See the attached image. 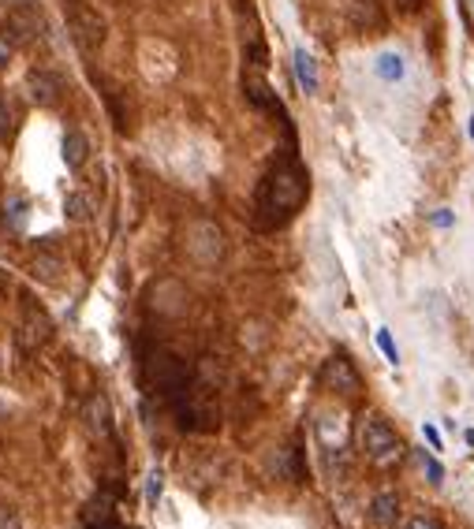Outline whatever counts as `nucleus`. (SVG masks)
<instances>
[{
  "instance_id": "obj_24",
  "label": "nucleus",
  "mask_w": 474,
  "mask_h": 529,
  "mask_svg": "<svg viewBox=\"0 0 474 529\" xmlns=\"http://www.w3.org/2000/svg\"><path fill=\"white\" fill-rule=\"evenodd\" d=\"M399 529H441V525H437L430 515H415V518H407V522L399 525Z\"/></svg>"
},
{
  "instance_id": "obj_20",
  "label": "nucleus",
  "mask_w": 474,
  "mask_h": 529,
  "mask_svg": "<svg viewBox=\"0 0 474 529\" xmlns=\"http://www.w3.org/2000/svg\"><path fill=\"white\" fill-rule=\"evenodd\" d=\"M377 71H381L385 79H399V75H404V67H399V57H381V60H377Z\"/></svg>"
},
{
  "instance_id": "obj_3",
  "label": "nucleus",
  "mask_w": 474,
  "mask_h": 529,
  "mask_svg": "<svg viewBox=\"0 0 474 529\" xmlns=\"http://www.w3.org/2000/svg\"><path fill=\"white\" fill-rule=\"evenodd\" d=\"M64 19H67L71 42L79 45L83 57H94L105 45V19L90 0H64Z\"/></svg>"
},
{
  "instance_id": "obj_6",
  "label": "nucleus",
  "mask_w": 474,
  "mask_h": 529,
  "mask_svg": "<svg viewBox=\"0 0 474 529\" xmlns=\"http://www.w3.org/2000/svg\"><path fill=\"white\" fill-rule=\"evenodd\" d=\"M344 15L359 34H377L385 30V0H344Z\"/></svg>"
},
{
  "instance_id": "obj_13",
  "label": "nucleus",
  "mask_w": 474,
  "mask_h": 529,
  "mask_svg": "<svg viewBox=\"0 0 474 529\" xmlns=\"http://www.w3.org/2000/svg\"><path fill=\"white\" fill-rule=\"evenodd\" d=\"M30 268H34V276L45 280V284H60V272H64L60 258H49V253H38V258L30 261Z\"/></svg>"
},
{
  "instance_id": "obj_30",
  "label": "nucleus",
  "mask_w": 474,
  "mask_h": 529,
  "mask_svg": "<svg viewBox=\"0 0 474 529\" xmlns=\"http://www.w3.org/2000/svg\"><path fill=\"white\" fill-rule=\"evenodd\" d=\"M467 444H470V447H474V429H467Z\"/></svg>"
},
{
  "instance_id": "obj_10",
  "label": "nucleus",
  "mask_w": 474,
  "mask_h": 529,
  "mask_svg": "<svg viewBox=\"0 0 474 529\" xmlns=\"http://www.w3.org/2000/svg\"><path fill=\"white\" fill-rule=\"evenodd\" d=\"M83 529H123V522L116 518V510H113V500L98 496V503H90L86 515H83Z\"/></svg>"
},
{
  "instance_id": "obj_14",
  "label": "nucleus",
  "mask_w": 474,
  "mask_h": 529,
  "mask_svg": "<svg viewBox=\"0 0 474 529\" xmlns=\"http://www.w3.org/2000/svg\"><path fill=\"white\" fill-rule=\"evenodd\" d=\"M296 75H299V82H303V89L306 94H314L318 89V71H314V60H310V52H296Z\"/></svg>"
},
{
  "instance_id": "obj_11",
  "label": "nucleus",
  "mask_w": 474,
  "mask_h": 529,
  "mask_svg": "<svg viewBox=\"0 0 474 529\" xmlns=\"http://www.w3.org/2000/svg\"><path fill=\"white\" fill-rule=\"evenodd\" d=\"M60 150H64V164H67V168L79 172L83 164H86V157H90V138H86L83 131H67Z\"/></svg>"
},
{
  "instance_id": "obj_25",
  "label": "nucleus",
  "mask_w": 474,
  "mask_h": 529,
  "mask_svg": "<svg viewBox=\"0 0 474 529\" xmlns=\"http://www.w3.org/2000/svg\"><path fill=\"white\" fill-rule=\"evenodd\" d=\"M423 4H426V0H396V12L399 15H418V12H423Z\"/></svg>"
},
{
  "instance_id": "obj_32",
  "label": "nucleus",
  "mask_w": 474,
  "mask_h": 529,
  "mask_svg": "<svg viewBox=\"0 0 474 529\" xmlns=\"http://www.w3.org/2000/svg\"><path fill=\"white\" fill-rule=\"evenodd\" d=\"M470 138H474V120H470Z\"/></svg>"
},
{
  "instance_id": "obj_21",
  "label": "nucleus",
  "mask_w": 474,
  "mask_h": 529,
  "mask_svg": "<svg viewBox=\"0 0 474 529\" xmlns=\"http://www.w3.org/2000/svg\"><path fill=\"white\" fill-rule=\"evenodd\" d=\"M8 221H12V228H23L27 224V202H23V198H15V202L8 206Z\"/></svg>"
},
{
  "instance_id": "obj_12",
  "label": "nucleus",
  "mask_w": 474,
  "mask_h": 529,
  "mask_svg": "<svg viewBox=\"0 0 474 529\" xmlns=\"http://www.w3.org/2000/svg\"><path fill=\"white\" fill-rule=\"evenodd\" d=\"M370 518L377 525H396V518H399V496L396 492H377L374 503H370Z\"/></svg>"
},
{
  "instance_id": "obj_9",
  "label": "nucleus",
  "mask_w": 474,
  "mask_h": 529,
  "mask_svg": "<svg viewBox=\"0 0 474 529\" xmlns=\"http://www.w3.org/2000/svg\"><path fill=\"white\" fill-rule=\"evenodd\" d=\"M83 417H86L90 432H98L101 440H108V436H113V410H108V399H105V395H90Z\"/></svg>"
},
{
  "instance_id": "obj_18",
  "label": "nucleus",
  "mask_w": 474,
  "mask_h": 529,
  "mask_svg": "<svg viewBox=\"0 0 474 529\" xmlns=\"http://www.w3.org/2000/svg\"><path fill=\"white\" fill-rule=\"evenodd\" d=\"M377 346H381V354H385L392 366L399 362V351H396V343H392V336H389V328H377Z\"/></svg>"
},
{
  "instance_id": "obj_22",
  "label": "nucleus",
  "mask_w": 474,
  "mask_h": 529,
  "mask_svg": "<svg viewBox=\"0 0 474 529\" xmlns=\"http://www.w3.org/2000/svg\"><path fill=\"white\" fill-rule=\"evenodd\" d=\"M423 463H426V478H430V485H441V481H445V466L437 463V459H430V455H426Z\"/></svg>"
},
{
  "instance_id": "obj_26",
  "label": "nucleus",
  "mask_w": 474,
  "mask_h": 529,
  "mask_svg": "<svg viewBox=\"0 0 474 529\" xmlns=\"http://www.w3.org/2000/svg\"><path fill=\"white\" fill-rule=\"evenodd\" d=\"M423 436H426V440H430V447H433V451H441V447H445V440H441V432H437L433 425H423Z\"/></svg>"
},
{
  "instance_id": "obj_16",
  "label": "nucleus",
  "mask_w": 474,
  "mask_h": 529,
  "mask_svg": "<svg viewBox=\"0 0 474 529\" xmlns=\"http://www.w3.org/2000/svg\"><path fill=\"white\" fill-rule=\"evenodd\" d=\"M64 216L67 221H75V224L90 221V198L86 194H67L64 198Z\"/></svg>"
},
{
  "instance_id": "obj_8",
  "label": "nucleus",
  "mask_w": 474,
  "mask_h": 529,
  "mask_svg": "<svg viewBox=\"0 0 474 529\" xmlns=\"http://www.w3.org/2000/svg\"><path fill=\"white\" fill-rule=\"evenodd\" d=\"M27 89H30V101L34 105L52 108V105L60 101V94H64V82H60V75H52L49 67H34L30 75H27Z\"/></svg>"
},
{
  "instance_id": "obj_27",
  "label": "nucleus",
  "mask_w": 474,
  "mask_h": 529,
  "mask_svg": "<svg viewBox=\"0 0 474 529\" xmlns=\"http://www.w3.org/2000/svg\"><path fill=\"white\" fill-rule=\"evenodd\" d=\"M433 224H441V228H448V224H452V216H448V213L441 209V213H437V216H433Z\"/></svg>"
},
{
  "instance_id": "obj_29",
  "label": "nucleus",
  "mask_w": 474,
  "mask_h": 529,
  "mask_svg": "<svg viewBox=\"0 0 474 529\" xmlns=\"http://www.w3.org/2000/svg\"><path fill=\"white\" fill-rule=\"evenodd\" d=\"M235 8H240V12H243V8H250V0H235Z\"/></svg>"
},
{
  "instance_id": "obj_17",
  "label": "nucleus",
  "mask_w": 474,
  "mask_h": 529,
  "mask_svg": "<svg viewBox=\"0 0 474 529\" xmlns=\"http://www.w3.org/2000/svg\"><path fill=\"white\" fill-rule=\"evenodd\" d=\"M161 492H165V473H161V470H150V478H146V507H150V510H157Z\"/></svg>"
},
{
  "instance_id": "obj_4",
  "label": "nucleus",
  "mask_w": 474,
  "mask_h": 529,
  "mask_svg": "<svg viewBox=\"0 0 474 529\" xmlns=\"http://www.w3.org/2000/svg\"><path fill=\"white\" fill-rule=\"evenodd\" d=\"M49 332H52V324H49V317H45V309L34 306V302L27 299L23 321H20V328H15V343H20L23 351L30 354V351H38V346L49 339Z\"/></svg>"
},
{
  "instance_id": "obj_23",
  "label": "nucleus",
  "mask_w": 474,
  "mask_h": 529,
  "mask_svg": "<svg viewBox=\"0 0 474 529\" xmlns=\"http://www.w3.org/2000/svg\"><path fill=\"white\" fill-rule=\"evenodd\" d=\"M12 57H15V42H12V38H4V34H0V71H4V67L12 64Z\"/></svg>"
},
{
  "instance_id": "obj_2",
  "label": "nucleus",
  "mask_w": 474,
  "mask_h": 529,
  "mask_svg": "<svg viewBox=\"0 0 474 529\" xmlns=\"http://www.w3.org/2000/svg\"><path fill=\"white\" fill-rule=\"evenodd\" d=\"M359 440H362V451H367V459L381 470H392L404 463V440H399V432L385 422L381 414H367L362 417V425H359Z\"/></svg>"
},
{
  "instance_id": "obj_5",
  "label": "nucleus",
  "mask_w": 474,
  "mask_h": 529,
  "mask_svg": "<svg viewBox=\"0 0 474 529\" xmlns=\"http://www.w3.org/2000/svg\"><path fill=\"white\" fill-rule=\"evenodd\" d=\"M321 385L329 392H336V395H359L362 392V377H359V370L352 366L348 358L333 354V358H325V366H321Z\"/></svg>"
},
{
  "instance_id": "obj_19",
  "label": "nucleus",
  "mask_w": 474,
  "mask_h": 529,
  "mask_svg": "<svg viewBox=\"0 0 474 529\" xmlns=\"http://www.w3.org/2000/svg\"><path fill=\"white\" fill-rule=\"evenodd\" d=\"M0 529H23L20 510H15V507H8V503H0Z\"/></svg>"
},
{
  "instance_id": "obj_1",
  "label": "nucleus",
  "mask_w": 474,
  "mask_h": 529,
  "mask_svg": "<svg viewBox=\"0 0 474 529\" xmlns=\"http://www.w3.org/2000/svg\"><path fill=\"white\" fill-rule=\"evenodd\" d=\"M306 198H310V172L299 160L296 145H284L258 179L250 224L258 231H280L296 221V213L306 206Z\"/></svg>"
},
{
  "instance_id": "obj_15",
  "label": "nucleus",
  "mask_w": 474,
  "mask_h": 529,
  "mask_svg": "<svg viewBox=\"0 0 474 529\" xmlns=\"http://www.w3.org/2000/svg\"><path fill=\"white\" fill-rule=\"evenodd\" d=\"M15 123H20V108H15L12 97H0V142L15 135Z\"/></svg>"
},
{
  "instance_id": "obj_7",
  "label": "nucleus",
  "mask_w": 474,
  "mask_h": 529,
  "mask_svg": "<svg viewBox=\"0 0 474 529\" xmlns=\"http://www.w3.org/2000/svg\"><path fill=\"white\" fill-rule=\"evenodd\" d=\"M42 30V12L27 4V0H20L12 12H8V38L12 42H34Z\"/></svg>"
},
{
  "instance_id": "obj_28",
  "label": "nucleus",
  "mask_w": 474,
  "mask_h": 529,
  "mask_svg": "<svg viewBox=\"0 0 474 529\" xmlns=\"http://www.w3.org/2000/svg\"><path fill=\"white\" fill-rule=\"evenodd\" d=\"M0 295H8V272H0Z\"/></svg>"
},
{
  "instance_id": "obj_31",
  "label": "nucleus",
  "mask_w": 474,
  "mask_h": 529,
  "mask_svg": "<svg viewBox=\"0 0 474 529\" xmlns=\"http://www.w3.org/2000/svg\"><path fill=\"white\" fill-rule=\"evenodd\" d=\"M467 8H470V15H474V0H467Z\"/></svg>"
}]
</instances>
